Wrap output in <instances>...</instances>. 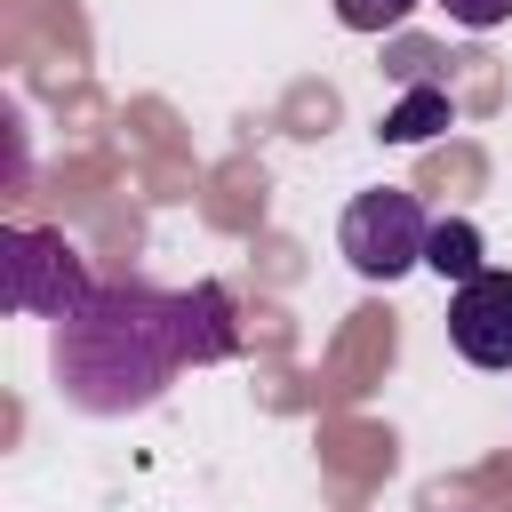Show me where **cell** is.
<instances>
[{"label":"cell","instance_id":"ba28073f","mask_svg":"<svg viewBox=\"0 0 512 512\" xmlns=\"http://www.w3.org/2000/svg\"><path fill=\"white\" fill-rule=\"evenodd\" d=\"M408 8H416V0H336V16H344L352 32H392Z\"/></svg>","mask_w":512,"mask_h":512},{"label":"cell","instance_id":"9c48e42d","mask_svg":"<svg viewBox=\"0 0 512 512\" xmlns=\"http://www.w3.org/2000/svg\"><path fill=\"white\" fill-rule=\"evenodd\" d=\"M440 8H448L464 32H488V24H504V16H512V0H440Z\"/></svg>","mask_w":512,"mask_h":512},{"label":"cell","instance_id":"8992f818","mask_svg":"<svg viewBox=\"0 0 512 512\" xmlns=\"http://www.w3.org/2000/svg\"><path fill=\"white\" fill-rule=\"evenodd\" d=\"M424 264H432L440 280H456V288L488 272V264H480V232H472L464 216H440V224H432V240H424Z\"/></svg>","mask_w":512,"mask_h":512},{"label":"cell","instance_id":"7a4b0ae2","mask_svg":"<svg viewBox=\"0 0 512 512\" xmlns=\"http://www.w3.org/2000/svg\"><path fill=\"white\" fill-rule=\"evenodd\" d=\"M0 272H8V304L32 312V320H72L96 296L88 256L48 224H8L0 232Z\"/></svg>","mask_w":512,"mask_h":512},{"label":"cell","instance_id":"277c9868","mask_svg":"<svg viewBox=\"0 0 512 512\" xmlns=\"http://www.w3.org/2000/svg\"><path fill=\"white\" fill-rule=\"evenodd\" d=\"M448 344L472 368H512V272H480L448 304Z\"/></svg>","mask_w":512,"mask_h":512},{"label":"cell","instance_id":"5b68a950","mask_svg":"<svg viewBox=\"0 0 512 512\" xmlns=\"http://www.w3.org/2000/svg\"><path fill=\"white\" fill-rule=\"evenodd\" d=\"M176 312H184V360H224V352L240 344V328H232V296H224L216 280L176 288Z\"/></svg>","mask_w":512,"mask_h":512},{"label":"cell","instance_id":"3957f363","mask_svg":"<svg viewBox=\"0 0 512 512\" xmlns=\"http://www.w3.org/2000/svg\"><path fill=\"white\" fill-rule=\"evenodd\" d=\"M424 240H432V224H424L416 192H392V184L360 192L344 208V224H336V248H344V264L360 280H400L408 264H424Z\"/></svg>","mask_w":512,"mask_h":512},{"label":"cell","instance_id":"6da1fadb","mask_svg":"<svg viewBox=\"0 0 512 512\" xmlns=\"http://www.w3.org/2000/svg\"><path fill=\"white\" fill-rule=\"evenodd\" d=\"M184 360V312L176 288L152 280H112L96 288L72 320H56V392L88 416H128L152 408L160 384Z\"/></svg>","mask_w":512,"mask_h":512},{"label":"cell","instance_id":"52a82bcc","mask_svg":"<svg viewBox=\"0 0 512 512\" xmlns=\"http://www.w3.org/2000/svg\"><path fill=\"white\" fill-rule=\"evenodd\" d=\"M440 128H448V96H440V88H408V96L384 112L376 136H384V144H424V136H440Z\"/></svg>","mask_w":512,"mask_h":512}]
</instances>
